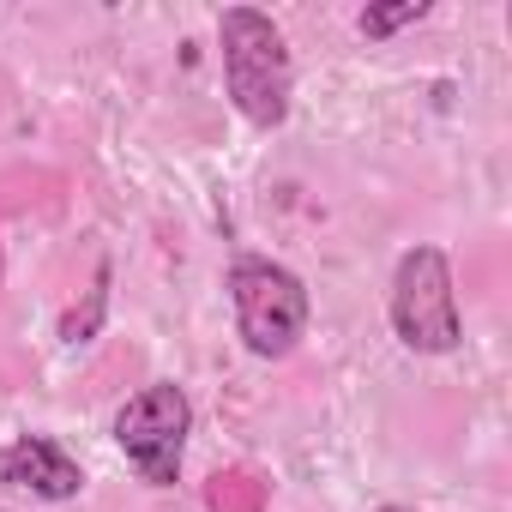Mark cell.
Returning a JSON list of instances; mask_svg holds the SVG:
<instances>
[{"mask_svg":"<svg viewBox=\"0 0 512 512\" xmlns=\"http://www.w3.org/2000/svg\"><path fill=\"white\" fill-rule=\"evenodd\" d=\"M223 284H229V308H235V332H241L247 356H260V362L296 356V344L308 338V320H314V296L290 266L241 253Z\"/></svg>","mask_w":512,"mask_h":512,"instance_id":"2","label":"cell"},{"mask_svg":"<svg viewBox=\"0 0 512 512\" xmlns=\"http://www.w3.org/2000/svg\"><path fill=\"white\" fill-rule=\"evenodd\" d=\"M217 55H223V91L247 127H284L296 97V61L272 13L260 7H223L217 13Z\"/></svg>","mask_w":512,"mask_h":512,"instance_id":"1","label":"cell"},{"mask_svg":"<svg viewBox=\"0 0 512 512\" xmlns=\"http://www.w3.org/2000/svg\"><path fill=\"white\" fill-rule=\"evenodd\" d=\"M374 512H410V506H374Z\"/></svg>","mask_w":512,"mask_h":512,"instance_id":"8","label":"cell"},{"mask_svg":"<svg viewBox=\"0 0 512 512\" xmlns=\"http://www.w3.org/2000/svg\"><path fill=\"white\" fill-rule=\"evenodd\" d=\"M434 7H428V0H398V7H362L356 13V31L368 37V43H386L392 31H404V25H422Z\"/></svg>","mask_w":512,"mask_h":512,"instance_id":"6","label":"cell"},{"mask_svg":"<svg viewBox=\"0 0 512 512\" xmlns=\"http://www.w3.org/2000/svg\"><path fill=\"white\" fill-rule=\"evenodd\" d=\"M187 434H193V404L175 380H151L145 392H133L115 410V446L127 452V464L151 488H175L181 458H187Z\"/></svg>","mask_w":512,"mask_h":512,"instance_id":"4","label":"cell"},{"mask_svg":"<svg viewBox=\"0 0 512 512\" xmlns=\"http://www.w3.org/2000/svg\"><path fill=\"white\" fill-rule=\"evenodd\" d=\"M103 308H109V266H97V284H91V302H85V314H67V326H61V338H67V344H85V338L97 332V320H103Z\"/></svg>","mask_w":512,"mask_h":512,"instance_id":"7","label":"cell"},{"mask_svg":"<svg viewBox=\"0 0 512 512\" xmlns=\"http://www.w3.org/2000/svg\"><path fill=\"white\" fill-rule=\"evenodd\" d=\"M392 332L416 356H452L464 344V320H458V290H452L446 247L422 241V247H410L404 260H398V272H392Z\"/></svg>","mask_w":512,"mask_h":512,"instance_id":"3","label":"cell"},{"mask_svg":"<svg viewBox=\"0 0 512 512\" xmlns=\"http://www.w3.org/2000/svg\"><path fill=\"white\" fill-rule=\"evenodd\" d=\"M0 488H31L37 500H73L85 488L79 458L49 434H19L0 452Z\"/></svg>","mask_w":512,"mask_h":512,"instance_id":"5","label":"cell"}]
</instances>
